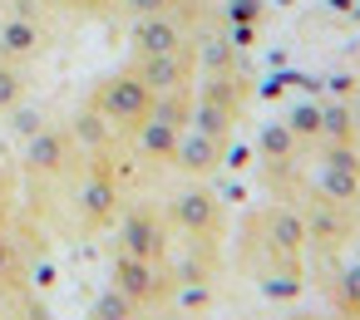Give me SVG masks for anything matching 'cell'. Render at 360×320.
I'll return each mask as SVG.
<instances>
[{
  "mask_svg": "<svg viewBox=\"0 0 360 320\" xmlns=\"http://www.w3.org/2000/svg\"><path fill=\"white\" fill-rule=\"evenodd\" d=\"M306 251V222L291 207H262L247 217V236H242V261L252 266V276L271 291H296L301 286V261Z\"/></svg>",
  "mask_w": 360,
  "mask_h": 320,
  "instance_id": "1",
  "label": "cell"
},
{
  "mask_svg": "<svg viewBox=\"0 0 360 320\" xmlns=\"http://www.w3.org/2000/svg\"><path fill=\"white\" fill-rule=\"evenodd\" d=\"M50 187H60L65 197H60V207H65V217L55 222L60 232H70V236H94V232H104L114 217H119V168H114V158L109 153H84L79 158V168L65 178V182H50Z\"/></svg>",
  "mask_w": 360,
  "mask_h": 320,
  "instance_id": "2",
  "label": "cell"
},
{
  "mask_svg": "<svg viewBox=\"0 0 360 320\" xmlns=\"http://www.w3.org/2000/svg\"><path fill=\"white\" fill-rule=\"evenodd\" d=\"M153 99H158V94H153L134 69H124V74H109V79L89 94V109L119 133V143H129V133L153 114Z\"/></svg>",
  "mask_w": 360,
  "mask_h": 320,
  "instance_id": "3",
  "label": "cell"
},
{
  "mask_svg": "<svg viewBox=\"0 0 360 320\" xmlns=\"http://www.w3.org/2000/svg\"><path fill=\"white\" fill-rule=\"evenodd\" d=\"M84 148L75 143L70 128H45L25 143V158H20V173H25V187H50V182H65L75 168H79Z\"/></svg>",
  "mask_w": 360,
  "mask_h": 320,
  "instance_id": "4",
  "label": "cell"
},
{
  "mask_svg": "<svg viewBox=\"0 0 360 320\" xmlns=\"http://www.w3.org/2000/svg\"><path fill=\"white\" fill-rule=\"evenodd\" d=\"M168 222H173L178 236H188V241H212V246H217V236H222V202H217V192H212L207 182L193 178L188 187L173 192Z\"/></svg>",
  "mask_w": 360,
  "mask_h": 320,
  "instance_id": "5",
  "label": "cell"
},
{
  "mask_svg": "<svg viewBox=\"0 0 360 320\" xmlns=\"http://www.w3.org/2000/svg\"><path fill=\"white\" fill-rule=\"evenodd\" d=\"M119 251L143 256V261H168L173 256V222L148 202L129 207L124 222H119Z\"/></svg>",
  "mask_w": 360,
  "mask_h": 320,
  "instance_id": "6",
  "label": "cell"
},
{
  "mask_svg": "<svg viewBox=\"0 0 360 320\" xmlns=\"http://www.w3.org/2000/svg\"><path fill=\"white\" fill-rule=\"evenodd\" d=\"M109 286H119L134 305H158L168 300V291L178 286L168 261H143V256H129V251H114V266H109Z\"/></svg>",
  "mask_w": 360,
  "mask_h": 320,
  "instance_id": "7",
  "label": "cell"
},
{
  "mask_svg": "<svg viewBox=\"0 0 360 320\" xmlns=\"http://www.w3.org/2000/svg\"><path fill=\"white\" fill-rule=\"evenodd\" d=\"M301 222H306V241H316L321 256L345 251L350 236H355V207H350V202H326V197H316V192H311V207H306Z\"/></svg>",
  "mask_w": 360,
  "mask_h": 320,
  "instance_id": "8",
  "label": "cell"
},
{
  "mask_svg": "<svg viewBox=\"0 0 360 320\" xmlns=\"http://www.w3.org/2000/svg\"><path fill=\"white\" fill-rule=\"evenodd\" d=\"M183 133H188V124H178V119H168V114H158V109H153V114L129 133V153H134L139 163L163 168V163H173V158H178Z\"/></svg>",
  "mask_w": 360,
  "mask_h": 320,
  "instance_id": "9",
  "label": "cell"
},
{
  "mask_svg": "<svg viewBox=\"0 0 360 320\" xmlns=\"http://www.w3.org/2000/svg\"><path fill=\"white\" fill-rule=\"evenodd\" d=\"M193 69H198V45H183V50H168V55H139L134 60V74L153 94H168V89L193 84Z\"/></svg>",
  "mask_w": 360,
  "mask_h": 320,
  "instance_id": "10",
  "label": "cell"
},
{
  "mask_svg": "<svg viewBox=\"0 0 360 320\" xmlns=\"http://www.w3.org/2000/svg\"><path fill=\"white\" fill-rule=\"evenodd\" d=\"M45 30L30 11H11L6 20H0V60H11V65H25L35 55H45Z\"/></svg>",
  "mask_w": 360,
  "mask_h": 320,
  "instance_id": "11",
  "label": "cell"
},
{
  "mask_svg": "<svg viewBox=\"0 0 360 320\" xmlns=\"http://www.w3.org/2000/svg\"><path fill=\"white\" fill-rule=\"evenodd\" d=\"M183 45H193V40L178 25V11L173 15H143V20H134V50L139 55H168V50H183Z\"/></svg>",
  "mask_w": 360,
  "mask_h": 320,
  "instance_id": "12",
  "label": "cell"
},
{
  "mask_svg": "<svg viewBox=\"0 0 360 320\" xmlns=\"http://www.w3.org/2000/svg\"><path fill=\"white\" fill-rule=\"evenodd\" d=\"M222 153H227V138H212V133H202V128L188 124V133H183L173 163H178L183 173H193V178H207V173L222 163Z\"/></svg>",
  "mask_w": 360,
  "mask_h": 320,
  "instance_id": "13",
  "label": "cell"
},
{
  "mask_svg": "<svg viewBox=\"0 0 360 320\" xmlns=\"http://www.w3.org/2000/svg\"><path fill=\"white\" fill-rule=\"evenodd\" d=\"M25 276H30V261L11 236V227L0 222V291H25Z\"/></svg>",
  "mask_w": 360,
  "mask_h": 320,
  "instance_id": "14",
  "label": "cell"
},
{
  "mask_svg": "<svg viewBox=\"0 0 360 320\" xmlns=\"http://www.w3.org/2000/svg\"><path fill=\"white\" fill-rule=\"evenodd\" d=\"M139 310H143V305H134L119 286H104V291L94 295V305H89V320H139Z\"/></svg>",
  "mask_w": 360,
  "mask_h": 320,
  "instance_id": "15",
  "label": "cell"
},
{
  "mask_svg": "<svg viewBox=\"0 0 360 320\" xmlns=\"http://www.w3.org/2000/svg\"><path fill=\"white\" fill-rule=\"evenodd\" d=\"M335 305H340V315L360 320V261H350V266L335 276Z\"/></svg>",
  "mask_w": 360,
  "mask_h": 320,
  "instance_id": "16",
  "label": "cell"
},
{
  "mask_svg": "<svg viewBox=\"0 0 360 320\" xmlns=\"http://www.w3.org/2000/svg\"><path fill=\"white\" fill-rule=\"evenodd\" d=\"M20 99H25V74H20V65L0 60V114L20 109Z\"/></svg>",
  "mask_w": 360,
  "mask_h": 320,
  "instance_id": "17",
  "label": "cell"
},
{
  "mask_svg": "<svg viewBox=\"0 0 360 320\" xmlns=\"http://www.w3.org/2000/svg\"><path fill=\"white\" fill-rule=\"evenodd\" d=\"M296 143H301V138H296L286 124H271V128L262 133V158H266V163H281V158H286Z\"/></svg>",
  "mask_w": 360,
  "mask_h": 320,
  "instance_id": "18",
  "label": "cell"
},
{
  "mask_svg": "<svg viewBox=\"0 0 360 320\" xmlns=\"http://www.w3.org/2000/svg\"><path fill=\"white\" fill-rule=\"evenodd\" d=\"M119 6H124L134 20H143V15H173L178 0H119Z\"/></svg>",
  "mask_w": 360,
  "mask_h": 320,
  "instance_id": "19",
  "label": "cell"
},
{
  "mask_svg": "<svg viewBox=\"0 0 360 320\" xmlns=\"http://www.w3.org/2000/svg\"><path fill=\"white\" fill-rule=\"evenodd\" d=\"M20 315V291H0V320H15Z\"/></svg>",
  "mask_w": 360,
  "mask_h": 320,
  "instance_id": "20",
  "label": "cell"
},
{
  "mask_svg": "<svg viewBox=\"0 0 360 320\" xmlns=\"http://www.w3.org/2000/svg\"><path fill=\"white\" fill-rule=\"evenodd\" d=\"M15 320H45V315H40V300H35L30 291H20V315H15Z\"/></svg>",
  "mask_w": 360,
  "mask_h": 320,
  "instance_id": "21",
  "label": "cell"
},
{
  "mask_svg": "<svg viewBox=\"0 0 360 320\" xmlns=\"http://www.w3.org/2000/svg\"><path fill=\"white\" fill-rule=\"evenodd\" d=\"M75 11H89V15H99V11H109V6H119V0H70Z\"/></svg>",
  "mask_w": 360,
  "mask_h": 320,
  "instance_id": "22",
  "label": "cell"
},
{
  "mask_svg": "<svg viewBox=\"0 0 360 320\" xmlns=\"http://www.w3.org/2000/svg\"><path fill=\"white\" fill-rule=\"evenodd\" d=\"M158 320H193V315H183V310H173V315H158Z\"/></svg>",
  "mask_w": 360,
  "mask_h": 320,
  "instance_id": "23",
  "label": "cell"
},
{
  "mask_svg": "<svg viewBox=\"0 0 360 320\" xmlns=\"http://www.w3.org/2000/svg\"><path fill=\"white\" fill-rule=\"evenodd\" d=\"M6 217H11V202H0V222H6Z\"/></svg>",
  "mask_w": 360,
  "mask_h": 320,
  "instance_id": "24",
  "label": "cell"
}]
</instances>
